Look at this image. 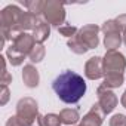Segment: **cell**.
<instances>
[{
	"label": "cell",
	"mask_w": 126,
	"mask_h": 126,
	"mask_svg": "<svg viewBox=\"0 0 126 126\" xmlns=\"http://www.w3.org/2000/svg\"><path fill=\"white\" fill-rule=\"evenodd\" d=\"M52 88L58 98L65 104H76L86 92V83L80 74L67 70L61 73L52 83Z\"/></svg>",
	"instance_id": "obj_1"
},
{
	"label": "cell",
	"mask_w": 126,
	"mask_h": 126,
	"mask_svg": "<svg viewBox=\"0 0 126 126\" xmlns=\"http://www.w3.org/2000/svg\"><path fill=\"white\" fill-rule=\"evenodd\" d=\"M16 116L27 125V126H33L34 122L37 120V117L40 116L39 114V107H37V102L36 99L30 98V96H25V98H21L16 104Z\"/></svg>",
	"instance_id": "obj_2"
},
{
	"label": "cell",
	"mask_w": 126,
	"mask_h": 126,
	"mask_svg": "<svg viewBox=\"0 0 126 126\" xmlns=\"http://www.w3.org/2000/svg\"><path fill=\"white\" fill-rule=\"evenodd\" d=\"M42 15L49 25H56L59 28L61 24H64V21H65L64 3H59L56 0H47V2H45Z\"/></svg>",
	"instance_id": "obj_3"
},
{
	"label": "cell",
	"mask_w": 126,
	"mask_h": 126,
	"mask_svg": "<svg viewBox=\"0 0 126 126\" xmlns=\"http://www.w3.org/2000/svg\"><path fill=\"white\" fill-rule=\"evenodd\" d=\"M102 33H104V46L107 47V50H116L117 47H120L122 45V31L119 28V25L116 24L114 19H108L102 24L101 27Z\"/></svg>",
	"instance_id": "obj_4"
},
{
	"label": "cell",
	"mask_w": 126,
	"mask_h": 126,
	"mask_svg": "<svg viewBox=\"0 0 126 126\" xmlns=\"http://www.w3.org/2000/svg\"><path fill=\"white\" fill-rule=\"evenodd\" d=\"M102 68H104L105 74H110V73L123 74V71L126 70L125 55L117 52V50H107L105 56L102 58Z\"/></svg>",
	"instance_id": "obj_5"
},
{
	"label": "cell",
	"mask_w": 126,
	"mask_h": 126,
	"mask_svg": "<svg viewBox=\"0 0 126 126\" xmlns=\"http://www.w3.org/2000/svg\"><path fill=\"white\" fill-rule=\"evenodd\" d=\"M36 40L33 37V34H28V33H21L16 36V39L12 42V45L9 46L14 52L22 55V56H27L30 55V52L33 50V47L36 46Z\"/></svg>",
	"instance_id": "obj_6"
},
{
	"label": "cell",
	"mask_w": 126,
	"mask_h": 126,
	"mask_svg": "<svg viewBox=\"0 0 126 126\" xmlns=\"http://www.w3.org/2000/svg\"><path fill=\"white\" fill-rule=\"evenodd\" d=\"M96 95H98V104H99L101 110L104 111V114L111 113V111L117 107L119 99H117L116 94H114L111 89H107V88H104V86L101 85V86L96 89Z\"/></svg>",
	"instance_id": "obj_7"
},
{
	"label": "cell",
	"mask_w": 126,
	"mask_h": 126,
	"mask_svg": "<svg viewBox=\"0 0 126 126\" xmlns=\"http://www.w3.org/2000/svg\"><path fill=\"white\" fill-rule=\"evenodd\" d=\"M99 27L95 25V24H88V25H83L79 33L76 34L89 49H95L99 43V39H98V33H99Z\"/></svg>",
	"instance_id": "obj_8"
},
{
	"label": "cell",
	"mask_w": 126,
	"mask_h": 126,
	"mask_svg": "<svg viewBox=\"0 0 126 126\" xmlns=\"http://www.w3.org/2000/svg\"><path fill=\"white\" fill-rule=\"evenodd\" d=\"M85 76L91 80H96L105 76L104 68H102V58L92 56L88 59V62L85 64Z\"/></svg>",
	"instance_id": "obj_9"
},
{
	"label": "cell",
	"mask_w": 126,
	"mask_h": 126,
	"mask_svg": "<svg viewBox=\"0 0 126 126\" xmlns=\"http://www.w3.org/2000/svg\"><path fill=\"white\" fill-rule=\"evenodd\" d=\"M104 111L101 110L99 104H94L92 108L83 116V119H80L79 126H101L104 122Z\"/></svg>",
	"instance_id": "obj_10"
},
{
	"label": "cell",
	"mask_w": 126,
	"mask_h": 126,
	"mask_svg": "<svg viewBox=\"0 0 126 126\" xmlns=\"http://www.w3.org/2000/svg\"><path fill=\"white\" fill-rule=\"evenodd\" d=\"M40 21V18L31 12H22L21 18H19V22L16 25V31L18 33H25L27 30H33L36 27V24Z\"/></svg>",
	"instance_id": "obj_11"
},
{
	"label": "cell",
	"mask_w": 126,
	"mask_h": 126,
	"mask_svg": "<svg viewBox=\"0 0 126 126\" xmlns=\"http://www.w3.org/2000/svg\"><path fill=\"white\" fill-rule=\"evenodd\" d=\"M22 80H24V85L28 86V88H36V86H39L40 76H39L37 68H36L33 64L24 65V70H22Z\"/></svg>",
	"instance_id": "obj_12"
},
{
	"label": "cell",
	"mask_w": 126,
	"mask_h": 126,
	"mask_svg": "<svg viewBox=\"0 0 126 126\" xmlns=\"http://www.w3.org/2000/svg\"><path fill=\"white\" fill-rule=\"evenodd\" d=\"M49 36H50V25L45 19H40L36 24V27L33 28V37H34L36 43L42 45L45 40H47Z\"/></svg>",
	"instance_id": "obj_13"
},
{
	"label": "cell",
	"mask_w": 126,
	"mask_h": 126,
	"mask_svg": "<svg viewBox=\"0 0 126 126\" xmlns=\"http://www.w3.org/2000/svg\"><path fill=\"white\" fill-rule=\"evenodd\" d=\"M59 119L64 125L73 126L74 123H77L80 120V116H79V111L76 108H64L59 113Z\"/></svg>",
	"instance_id": "obj_14"
},
{
	"label": "cell",
	"mask_w": 126,
	"mask_h": 126,
	"mask_svg": "<svg viewBox=\"0 0 126 126\" xmlns=\"http://www.w3.org/2000/svg\"><path fill=\"white\" fill-rule=\"evenodd\" d=\"M123 80H125L123 74H119V73H110V74H105V76H104L102 86L107 88V89H114V88L122 86Z\"/></svg>",
	"instance_id": "obj_15"
},
{
	"label": "cell",
	"mask_w": 126,
	"mask_h": 126,
	"mask_svg": "<svg viewBox=\"0 0 126 126\" xmlns=\"http://www.w3.org/2000/svg\"><path fill=\"white\" fill-rule=\"evenodd\" d=\"M68 47H70V50L71 52H74V53H77V55H83V53H86L88 50H89V47L77 37V36H74L73 39H70L68 40Z\"/></svg>",
	"instance_id": "obj_16"
},
{
	"label": "cell",
	"mask_w": 126,
	"mask_h": 126,
	"mask_svg": "<svg viewBox=\"0 0 126 126\" xmlns=\"http://www.w3.org/2000/svg\"><path fill=\"white\" fill-rule=\"evenodd\" d=\"M27 9H28V12H31V14H34V15H42V12H43V6H45V2H42V0H31V2H24L22 3Z\"/></svg>",
	"instance_id": "obj_17"
},
{
	"label": "cell",
	"mask_w": 126,
	"mask_h": 126,
	"mask_svg": "<svg viewBox=\"0 0 126 126\" xmlns=\"http://www.w3.org/2000/svg\"><path fill=\"white\" fill-rule=\"evenodd\" d=\"M45 53H46V49H45V46L43 45H36L34 47H33V50L30 52V55H28V58H30V61L31 62H40L43 58H45Z\"/></svg>",
	"instance_id": "obj_18"
},
{
	"label": "cell",
	"mask_w": 126,
	"mask_h": 126,
	"mask_svg": "<svg viewBox=\"0 0 126 126\" xmlns=\"http://www.w3.org/2000/svg\"><path fill=\"white\" fill-rule=\"evenodd\" d=\"M6 56H8V59H9V62H11L12 65H21L22 62H24V59H25V56H22V55L14 52L11 47H8V50H6Z\"/></svg>",
	"instance_id": "obj_19"
},
{
	"label": "cell",
	"mask_w": 126,
	"mask_h": 126,
	"mask_svg": "<svg viewBox=\"0 0 126 126\" xmlns=\"http://www.w3.org/2000/svg\"><path fill=\"white\" fill-rule=\"evenodd\" d=\"M43 123H45V126H61L62 125L59 114H53V113L43 116Z\"/></svg>",
	"instance_id": "obj_20"
},
{
	"label": "cell",
	"mask_w": 126,
	"mask_h": 126,
	"mask_svg": "<svg viewBox=\"0 0 126 126\" xmlns=\"http://www.w3.org/2000/svg\"><path fill=\"white\" fill-rule=\"evenodd\" d=\"M58 31H59L62 36L68 37V39H73V37L79 33L77 27H74V25H61V27L58 28Z\"/></svg>",
	"instance_id": "obj_21"
},
{
	"label": "cell",
	"mask_w": 126,
	"mask_h": 126,
	"mask_svg": "<svg viewBox=\"0 0 126 126\" xmlns=\"http://www.w3.org/2000/svg\"><path fill=\"white\" fill-rule=\"evenodd\" d=\"M110 126H126V116H123V114H114L110 119Z\"/></svg>",
	"instance_id": "obj_22"
},
{
	"label": "cell",
	"mask_w": 126,
	"mask_h": 126,
	"mask_svg": "<svg viewBox=\"0 0 126 126\" xmlns=\"http://www.w3.org/2000/svg\"><path fill=\"white\" fill-rule=\"evenodd\" d=\"M6 126H27L16 114L15 116H12V117H9V120L6 122Z\"/></svg>",
	"instance_id": "obj_23"
},
{
	"label": "cell",
	"mask_w": 126,
	"mask_h": 126,
	"mask_svg": "<svg viewBox=\"0 0 126 126\" xmlns=\"http://www.w3.org/2000/svg\"><path fill=\"white\" fill-rule=\"evenodd\" d=\"M114 21H116V24L119 25L120 31H126V14H125V15H119Z\"/></svg>",
	"instance_id": "obj_24"
},
{
	"label": "cell",
	"mask_w": 126,
	"mask_h": 126,
	"mask_svg": "<svg viewBox=\"0 0 126 126\" xmlns=\"http://www.w3.org/2000/svg\"><path fill=\"white\" fill-rule=\"evenodd\" d=\"M9 95H11V92H9L8 86H2V98H0V105H5L8 102Z\"/></svg>",
	"instance_id": "obj_25"
},
{
	"label": "cell",
	"mask_w": 126,
	"mask_h": 126,
	"mask_svg": "<svg viewBox=\"0 0 126 126\" xmlns=\"http://www.w3.org/2000/svg\"><path fill=\"white\" fill-rule=\"evenodd\" d=\"M0 83H2V86H8L9 83H12V76L8 71H2V79H0Z\"/></svg>",
	"instance_id": "obj_26"
},
{
	"label": "cell",
	"mask_w": 126,
	"mask_h": 126,
	"mask_svg": "<svg viewBox=\"0 0 126 126\" xmlns=\"http://www.w3.org/2000/svg\"><path fill=\"white\" fill-rule=\"evenodd\" d=\"M120 102H122V105L126 108V91L123 92V95H122V98H120Z\"/></svg>",
	"instance_id": "obj_27"
},
{
	"label": "cell",
	"mask_w": 126,
	"mask_h": 126,
	"mask_svg": "<svg viewBox=\"0 0 126 126\" xmlns=\"http://www.w3.org/2000/svg\"><path fill=\"white\" fill-rule=\"evenodd\" d=\"M123 42H125V45H126V31H123Z\"/></svg>",
	"instance_id": "obj_28"
}]
</instances>
